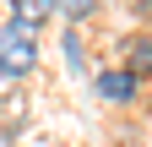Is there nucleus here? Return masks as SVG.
I'll return each instance as SVG.
<instances>
[{
	"mask_svg": "<svg viewBox=\"0 0 152 147\" xmlns=\"http://www.w3.org/2000/svg\"><path fill=\"white\" fill-rule=\"evenodd\" d=\"M60 49H65V65H71V71H82V65H87V54H82V38H76V33H65V44H60Z\"/></svg>",
	"mask_w": 152,
	"mask_h": 147,
	"instance_id": "423d86ee",
	"label": "nucleus"
},
{
	"mask_svg": "<svg viewBox=\"0 0 152 147\" xmlns=\"http://www.w3.org/2000/svg\"><path fill=\"white\" fill-rule=\"evenodd\" d=\"M92 87H98V98H103V104H136V93H141V82L130 76L125 65L98 71V76H92Z\"/></svg>",
	"mask_w": 152,
	"mask_h": 147,
	"instance_id": "f03ea898",
	"label": "nucleus"
},
{
	"mask_svg": "<svg viewBox=\"0 0 152 147\" xmlns=\"http://www.w3.org/2000/svg\"><path fill=\"white\" fill-rule=\"evenodd\" d=\"M11 16L27 22V27H44L49 16H54V0H11Z\"/></svg>",
	"mask_w": 152,
	"mask_h": 147,
	"instance_id": "20e7f679",
	"label": "nucleus"
},
{
	"mask_svg": "<svg viewBox=\"0 0 152 147\" xmlns=\"http://www.w3.org/2000/svg\"><path fill=\"white\" fill-rule=\"evenodd\" d=\"M33 71H38V27L6 16V27H0V76L22 82V76H33Z\"/></svg>",
	"mask_w": 152,
	"mask_h": 147,
	"instance_id": "f257e3e1",
	"label": "nucleus"
},
{
	"mask_svg": "<svg viewBox=\"0 0 152 147\" xmlns=\"http://www.w3.org/2000/svg\"><path fill=\"white\" fill-rule=\"evenodd\" d=\"M125 71H130L136 82L152 76V38H141V33H136V38H125Z\"/></svg>",
	"mask_w": 152,
	"mask_h": 147,
	"instance_id": "7ed1b4c3",
	"label": "nucleus"
},
{
	"mask_svg": "<svg viewBox=\"0 0 152 147\" xmlns=\"http://www.w3.org/2000/svg\"><path fill=\"white\" fill-rule=\"evenodd\" d=\"M54 11H60L65 22H87V16L98 11V0H54Z\"/></svg>",
	"mask_w": 152,
	"mask_h": 147,
	"instance_id": "39448f33",
	"label": "nucleus"
}]
</instances>
